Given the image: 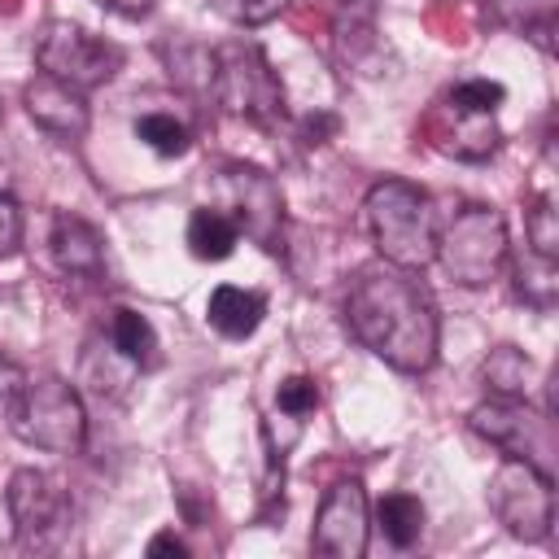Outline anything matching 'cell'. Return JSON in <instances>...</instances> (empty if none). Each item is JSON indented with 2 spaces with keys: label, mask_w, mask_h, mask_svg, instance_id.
<instances>
[{
  "label": "cell",
  "mask_w": 559,
  "mask_h": 559,
  "mask_svg": "<svg viewBox=\"0 0 559 559\" xmlns=\"http://www.w3.org/2000/svg\"><path fill=\"white\" fill-rule=\"evenodd\" d=\"M48 245H52L57 266L70 271V275H100L105 271V240H100V231L87 218L70 214V210H61L52 218Z\"/></svg>",
  "instance_id": "5bb4252c"
},
{
  "label": "cell",
  "mask_w": 559,
  "mask_h": 559,
  "mask_svg": "<svg viewBox=\"0 0 559 559\" xmlns=\"http://www.w3.org/2000/svg\"><path fill=\"white\" fill-rule=\"evenodd\" d=\"M362 214H367L376 253L384 262L406 266V271H424L428 262H437V210L419 183L411 179L371 183Z\"/></svg>",
  "instance_id": "7a4b0ae2"
},
{
  "label": "cell",
  "mask_w": 559,
  "mask_h": 559,
  "mask_svg": "<svg viewBox=\"0 0 559 559\" xmlns=\"http://www.w3.org/2000/svg\"><path fill=\"white\" fill-rule=\"evenodd\" d=\"M480 380L493 397H528V380H533V362L524 349L515 345H498L489 349V358L480 362Z\"/></svg>",
  "instance_id": "d6986e66"
},
{
  "label": "cell",
  "mask_w": 559,
  "mask_h": 559,
  "mask_svg": "<svg viewBox=\"0 0 559 559\" xmlns=\"http://www.w3.org/2000/svg\"><path fill=\"white\" fill-rule=\"evenodd\" d=\"M493 17L511 31H520L524 39H533L537 48L550 52V31H555V0H489Z\"/></svg>",
  "instance_id": "ffe728a7"
},
{
  "label": "cell",
  "mask_w": 559,
  "mask_h": 559,
  "mask_svg": "<svg viewBox=\"0 0 559 559\" xmlns=\"http://www.w3.org/2000/svg\"><path fill=\"white\" fill-rule=\"evenodd\" d=\"M22 393H26V371H22V367L0 349V424H9V419H13V411H17Z\"/></svg>",
  "instance_id": "484cf974"
},
{
  "label": "cell",
  "mask_w": 559,
  "mask_h": 559,
  "mask_svg": "<svg viewBox=\"0 0 559 559\" xmlns=\"http://www.w3.org/2000/svg\"><path fill=\"white\" fill-rule=\"evenodd\" d=\"M9 428L17 432V441L48 450V454H79L87 445V411L61 376L26 380V393H22Z\"/></svg>",
  "instance_id": "277c9868"
},
{
  "label": "cell",
  "mask_w": 559,
  "mask_h": 559,
  "mask_svg": "<svg viewBox=\"0 0 559 559\" xmlns=\"http://www.w3.org/2000/svg\"><path fill=\"white\" fill-rule=\"evenodd\" d=\"M100 4L114 9V13H122V17H144L153 9V0H100Z\"/></svg>",
  "instance_id": "4dcf8cb0"
},
{
  "label": "cell",
  "mask_w": 559,
  "mask_h": 559,
  "mask_svg": "<svg viewBox=\"0 0 559 559\" xmlns=\"http://www.w3.org/2000/svg\"><path fill=\"white\" fill-rule=\"evenodd\" d=\"M22 105L31 114L35 127H44L48 135H61V140H79L92 122V109H87V92L52 79V74H35L26 87H22Z\"/></svg>",
  "instance_id": "4fadbf2b"
},
{
  "label": "cell",
  "mask_w": 559,
  "mask_h": 559,
  "mask_svg": "<svg viewBox=\"0 0 559 559\" xmlns=\"http://www.w3.org/2000/svg\"><path fill=\"white\" fill-rule=\"evenodd\" d=\"M205 319L218 336L227 341H245L258 332V323L266 319V297L253 288H236V284H218L205 301Z\"/></svg>",
  "instance_id": "9a60e30c"
},
{
  "label": "cell",
  "mask_w": 559,
  "mask_h": 559,
  "mask_svg": "<svg viewBox=\"0 0 559 559\" xmlns=\"http://www.w3.org/2000/svg\"><path fill=\"white\" fill-rule=\"evenodd\" d=\"M424 135L437 153L454 157V162H485L498 144H502V131L493 122V109H476L467 100H459L454 92H445L428 118H424Z\"/></svg>",
  "instance_id": "8fae6325"
},
{
  "label": "cell",
  "mask_w": 559,
  "mask_h": 559,
  "mask_svg": "<svg viewBox=\"0 0 559 559\" xmlns=\"http://www.w3.org/2000/svg\"><path fill=\"white\" fill-rule=\"evenodd\" d=\"M35 61L44 74H52L79 92H92V87H105L122 70V48L109 44L105 35H92L74 22H66V17H52L39 31Z\"/></svg>",
  "instance_id": "8992f818"
},
{
  "label": "cell",
  "mask_w": 559,
  "mask_h": 559,
  "mask_svg": "<svg viewBox=\"0 0 559 559\" xmlns=\"http://www.w3.org/2000/svg\"><path fill=\"white\" fill-rule=\"evenodd\" d=\"M524 236H528V253L559 262V214L550 197H533L524 210Z\"/></svg>",
  "instance_id": "7402d4cb"
},
{
  "label": "cell",
  "mask_w": 559,
  "mask_h": 559,
  "mask_svg": "<svg viewBox=\"0 0 559 559\" xmlns=\"http://www.w3.org/2000/svg\"><path fill=\"white\" fill-rule=\"evenodd\" d=\"M345 323L393 371L419 376L437 362L441 319L419 271L393 266L384 258L358 266L345 288Z\"/></svg>",
  "instance_id": "6da1fadb"
},
{
  "label": "cell",
  "mask_w": 559,
  "mask_h": 559,
  "mask_svg": "<svg viewBox=\"0 0 559 559\" xmlns=\"http://www.w3.org/2000/svg\"><path fill=\"white\" fill-rule=\"evenodd\" d=\"M328 131H336V118H332V114H319V118L310 114V118L301 122V140H306V144H323Z\"/></svg>",
  "instance_id": "f1b7e54d"
},
{
  "label": "cell",
  "mask_w": 559,
  "mask_h": 559,
  "mask_svg": "<svg viewBox=\"0 0 559 559\" xmlns=\"http://www.w3.org/2000/svg\"><path fill=\"white\" fill-rule=\"evenodd\" d=\"M467 428L511 459H528L550 472V411L533 415L524 397H489L467 415Z\"/></svg>",
  "instance_id": "30bf717a"
},
{
  "label": "cell",
  "mask_w": 559,
  "mask_h": 559,
  "mask_svg": "<svg viewBox=\"0 0 559 559\" xmlns=\"http://www.w3.org/2000/svg\"><path fill=\"white\" fill-rule=\"evenodd\" d=\"M367 533H371V511H367L362 485L358 480H336L319 502L310 550L328 555V559H358L367 550Z\"/></svg>",
  "instance_id": "7c38bea8"
},
{
  "label": "cell",
  "mask_w": 559,
  "mask_h": 559,
  "mask_svg": "<svg viewBox=\"0 0 559 559\" xmlns=\"http://www.w3.org/2000/svg\"><path fill=\"white\" fill-rule=\"evenodd\" d=\"M275 406H280V415L301 419V415L319 411V384H314L310 376H288V380L275 389Z\"/></svg>",
  "instance_id": "d4e9b609"
},
{
  "label": "cell",
  "mask_w": 559,
  "mask_h": 559,
  "mask_svg": "<svg viewBox=\"0 0 559 559\" xmlns=\"http://www.w3.org/2000/svg\"><path fill=\"white\" fill-rule=\"evenodd\" d=\"M555 266H559V262H546V258H537V253H533L528 262L515 258V266H511V271H515V293H520L524 301H533V306L546 310V306L555 301V284H559V280H555Z\"/></svg>",
  "instance_id": "603a6c76"
},
{
  "label": "cell",
  "mask_w": 559,
  "mask_h": 559,
  "mask_svg": "<svg viewBox=\"0 0 559 559\" xmlns=\"http://www.w3.org/2000/svg\"><path fill=\"white\" fill-rule=\"evenodd\" d=\"M210 92L227 114H236L253 127H275L284 118L280 74L271 70V61L258 44H227V48L210 52Z\"/></svg>",
  "instance_id": "3957f363"
},
{
  "label": "cell",
  "mask_w": 559,
  "mask_h": 559,
  "mask_svg": "<svg viewBox=\"0 0 559 559\" xmlns=\"http://www.w3.org/2000/svg\"><path fill=\"white\" fill-rule=\"evenodd\" d=\"M288 4H293V0H210V9L223 13V17L236 22V26H262V22L280 17Z\"/></svg>",
  "instance_id": "cb8c5ba5"
},
{
  "label": "cell",
  "mask_w": 559,
  "mask_h": 559,
  "mask_svg": "<svg viewBox=\"0 0 559 559\" xmlns=\"http://www.w3.org/2000/svg\"><path fill=\"white\" fill-rule=\"evenodd\" d=\"M135 140H144L157 157H183L192 148V131L175 114H140L135 118Z\"/></svg>",
  "instance_id": "44dd1931"
},
{
  "label": "cell",
  "mask_w": 559,
  "mask_h": 559,
  "mask_svg": "<svg viewBox=\"0 0 559 559\" xmlns=\"http://www.w3.org/2000/svg\"><path fill=\"white\" fill-rule=\"evenodd\" d=\"M450 92H454L459 100L476 105V109H498V105L507 100V87L493 83V79H463V83H454Z\"/></svg>",
  "instance_id": "4316f807"
},
{
  "label": "cell",
  "mask_w": 559,
  "mask_h": 559,
  "mask_svg": "<svg viewBox=\"0 0 559 559\" xmlns=\"http://www.w3.org/2000/svg\"><path fill=\"white\" fill-rule=\"evenodd\" d=\"M489 507L520 542H546L555 524V480L528 459H502L489 480Z\"/></svg>",
  "instance_id": "52a82bcc"
},
{
  "label": "cell",
  "mask_w": 559,
  "mask_h": 559,
  "mask_svg": "<svg viewBox=\"0 0 559 559\" xmlns=\"http://www.w3.org/2000/svg\"><path fill=\"white\" fill-rule=\"evenodd\" d=\"M511 245H507V223L498 210L489 205H463L445 231H437V262L445 266V275L463 288H480L489 284L502 262H507Z\"/></svg>",
  "instance_id": "5b68a950"
},
{
  "label": "cell",
  "mask_w": 559,
  "mask_h": 559,
  "mask_svg": "<svg viewBox=\"0 0 559 559\" xmlns=\"http://www.w3.org/2000/svg\"><path fill=\"white\" fill-rule=\"evenodd\" d=\"M218 188H223V201H227V218L249 236L258 240L262 249H280V236H284V197H280V183L258 170V166H245V162H227L218 170Z\"/></svg>",
  "instance_id": "9c48e42d"
},
{
  "label": "cell",
  "mask_w": 559,
  "mask_h": 559,
  "mask_svg": "<svg viewBox=\"0 0 559 559\" xmlns=\"http://www.w3.org/2000/svg\"><path fill=\"white\" fill-rule=\"evenodd\" d=\"M17 245H22V210L9 192H0V258L17 253Z\"/></svg>",
  "instance_id": "83f0119b"
},
{
  "label": "cell",
  "mask_w": 559,
  "mask_h": 559,
  "mask_svg": "<svg viewBox=\"0 0 559 559\" xmlns=\"http://www.w3.org/2000/svg\"><path fill=\"white\" fill-rule=\"evenodd\" d=\"M376 528L384 533L389 546L411 550V546L419 542V533H424V502H419L415 493H406V489L384 493V498L376 502Z\"/></svg>",
  "instance_id": "e0dca14e"
},
{
  "label": "cell",
  "mask_w": 559,
  "mask_h": 559,
  "mask_svg": "<svg viewBox=\"0 0 559 559\" xmlns=\"http://www.w3.org/2000/svg\"><path fill=\"white\" fill-rule=\"evenodd\" d=\"M148 555H188V546H183V537H175V528H162L153 542H148Z\"/></svg>",
  "instance_id": "f546056e"
},
{
  "label": "cell",
  "mask_w": 559,
  "mask_h": 559,
  "mask_svg": "<svg viewBox=\"0 0 559 559\" xmlns=\"http://www.w3.org/2000/svg\"><path fill=\"white\" fill-rule=\"evenodd\" d=\"M109 345H114L127 362H135V367L157 362V332H153V323H148L140 310H131V306H114V310H109Z\"/></svg>",
  "instance_id": "ac0fdd59"
},
{
  "label": "cell",
  "mask_w": 559,
  "mask_h": 559,
  "mask_svg": "<svg viewBox=\"0 0 559 559\" xmlns=\"http://www.w3.org/2000/svg\"><path fill=\"white\" fill-rule=\"evenodd\" d=\"M188 253L192 258H201V262H223V258H231L236 253V240H240V227L223 214V210H214V205H201V210H192V218H188Z\"/></svg>",
  "instance_id": "2e32d148"
},
{
  "label": "cell",
  "mask_w": 559,
  "mask_h": 559,
  "mask_svg": "<svg viewBox=\"0 0 559 559\" xmlns=\"http://www.w3.org/2000/svg\"><path fill=\"white\" fill-rule=\"evenodd\" d=\"M4 507H9V520H13V537L22 550H48L61 528H66V515H70V498L61 493V485L39 472V467H17L9 476V489H4Z\"/></svg>",
  "instance_id": "ba28073f"
}]
</instances>
